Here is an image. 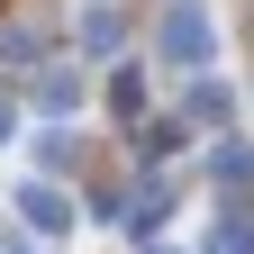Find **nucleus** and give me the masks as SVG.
<instances>
[{
  "label": "nucleus",
  "mask_w": 254,
  "mask_h": 254,
  "mask_svg": "<svg viewBox=\"0 0 254 254\" xmlns=\"http://www.w3.org/2000/svg\"><path fill=\"white\" fill-rule=\"evenodd\" d=\"M9 127H18V118H9V100H0V145H9Z\"/></svg>",
  "instance_id": "nucleus-6"
},
{
  "label": "nucleus",
  "mask_w": 254,
  "mask_h": 254,
  "mask_svg": "<svg viewBox=\"0 0 254 254\" xmlns=\"http://www.w3.org/2000/svg\"><path fill=\"white\" fill-rule=\"evenodd\" d=\"M37 109H55V118H73V109H82V73H73V64H46V82H37Z\"/></svg>",
  "instance_id": "nucleus-3"
},
{
  "label": "nucleus",
  "mask_w": 254,
  "mask_h": 254,
  "mask_svg": "<svg viewBox=\"0 0 254 254\" xmlns=\"http://www.w3.org/2000/svg\"><path fill=\"white\" fill-rule=\"evenodd\" d=\"M154 55L182 64V73H200V64L218 55V18H209V0H173L164 27H154Z\"/></svg>",
  "instance_id": "nucleus-1"
},
{
  "label": "nucleus",
  "mask_w": 254,
  "mask_h": 254,
  "mask_svg": "<svg viewBox=\"0 0 254 254\" xmlns=\"http://www.w3.org/2000/svg\"><path fill=\"white\" fill-rule=\"evenodd\" d=\"M82 37H91V55H109V46H118V18H109V9H91V18H82Z\"/></svg>",
  "instance_id": "nucleus-4"
},
{
  "label": "nucleus",
  "mask_w": 254,
  "mask_h": 254,
  "mask_svg": "<svg viewBox=\"0 0 254 254\" xmlns=\"http://www.w3.org/2000/svg\"><path fill=\"white\" fill-rule=\"evenodd\" d=\"M18 227L27 236H73V190H64V182H18Z\"/></svg>",
  "instance_id": "nucleus-2"
},
{
  "label": "nucleus",
  "mask_w": 254,
  "mask_h": 254,
  "mask_svg": "<svg viewBox=\"0 0 254 254\" xmlns=\"http://www.w3.org/2000/svg\"><path fill=\"white\" fill-rule=\"evenodd\" d=\"M218 254H254V236L245 227H218Z\"/></svg>",
  "instance_id": "nucleus-5"
}]
</instances>
